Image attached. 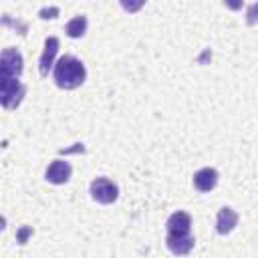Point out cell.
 Here are the masks:
<instances>
[{"label":"cell","mask_w":258,"mask_h":258,"mask_svg":"<svg viewBox=\"0 0 258 258\" xmlns=\"http://www.w3.org/2000/svg\"><path fill=\"white\" fill-rule=\"evenodd\" d=\"M167 238H165V244L167 248L177 254V256H183L187 254L191 248H194V238H191V218L189 214L185 212H173L169 218H167Z\"/></svg>","instance_id":"cell-1"},{"label":"cell","mask_w":258,"mask_h":258,"mask_svg":"<svg viewBox=\"0 0 258 258\" xmlns=\"http://www.w3.org/2000/svg\"><path fill=\"white\" fill-rule=\"evenodd\" d=\"M87 79V69L85 64L73 56V54H64L56 60L54 64V83L60 87V89H77L85 83Z\"/></svg>","instance_id":"cell-2"},{"label":"cell","mask_w":258,"mask_h":258,"mask_svg":"<svg viewBox=\"0 0 258 258\" xmlns=\"http://www.w3.org/2000/svg\"><path fill=\"white\" fill-rule=\"evenodd\" d=\"M24 93H26V87L18 79L0 77V101H2V107H6V109L18 107L22 97H24Z\"/></svg>","instance_id":"cell-3"},{"label":"cell","mask_w":258,"mask_h":258,"mask_svg":"<svg viewBox=\"0 0 258 258\" xmlns=\"http://www.w3.org/2000/svg\"><path fill=\"white\" fill-rule=\"evenodd\" d=\"M24 69V60L22 54L16 48H4L2 56H0V77H8V79H18L20 73Z\"/></svg>","instance_id":"cell-4"},{"label":"cell","mask_w":258,"mask_h":258,"mask_svg":"<svg viewBox=\"0 0 258 258\" xmlns=\"http://www.w3.org/2000/svg\"><path fill=\"white\" fill-rule=\"evenodd\" d=\"M91 196L99 204H113L119 198V187L107 177H97L91 181Z\"/></svg>","instance_id":"cell-5"},{"label":"cell","mask_w":258,"mask_h":258,"mask_svg":"<svg viewBox=\"0 0 258 258\" xmlns=\"http://www.w3.org/2000/svg\"><path fill=\"white\" fill-rule=\"evenodd\" d=\"M71 173H73V167L69 161H62V159H54L48 169H46V179L50 183H67L71 179Z\"/></svg>","instance_id":"cell-6"},{"label":"cell","mask_w":258,"mask_h":258,"mask_svg":"<svg viewBox=\"0 0 258 258\" xmlns=\"http://www.w3.org/2000/svg\"><path fill=\"white\" fill-rule=\"evenodd\" d=\"M56 52H58V38L56 36H48L44 40V50L40 54V75H48L50 67L54 64Z\"/></svg>","instance_id":"cell-7"},{"label":"cell","mask_w":258,"mask_h":258,"mask_svg":"<svg viewBox=\"0 0 258 258\" xmlns=\"http://www.w3.org/2000/svg\"><path fill=\"white\" fill-rule=\"evenodd\" d=\"M194 185L200 191H212L218 185V171L214 167H204L200 171H196L194 175Z\"/></svg>","instance_id":"cell-8"},{"label":"cell","mask_w":258,"mask_h":258,"mask_svg":"<svg viewBox=\"0 0 258 258\" xmlns=\"http://www.w3.org/2000/svg\"><path fill=\"white\" fill-rule=\"evenodd\" d=\"M238 224V214L232 208H222L218 212V220H216V230L218 234H230Z\"/></svg>","instance_id":"cell-9"},{"label":"cell","mask_w":258,"mask_h":258,"mask_svg":"<svg viewBox=\"0 0 258 258\" xmlns=\"http://www.w3.org/2000/svg\"><path fill=\"white\" fill-rule=\"evenodd\" d=\"M87 24H89L87 22V16H75L67 24V34L71 38H79V36H83L87 32Z\"/></svg>","instance_id":"cell-10"},{"label":"cell","mask_w":258,"mask_h":258,"mask_svg":"<svg viewBox=\"0 0 258 258\" xmlns=\"http://www.w3.org/2000/svg\"><path fill=\"white\" fill-rule=\"evenodd\" d=\"M143 4H145V0H121L123 10H127V12H137L143 8Z\"/></svg>","instance_id":"cell-11"},{"label":"cell","mask_w":258,"mask_h":258,"mask_svg":"<svg viewBox=\"0 0 258 258\" xmlns=\"http://www.w3.org/2000/svg\"><path fill=\"white\" fill-rule=\"evenodd\" d=\"M246 20H248V24H256V22H258V2H254L252 6H248V10H246Z\"/></svg>","instance_id":"cell-12"},{"label":"cell","mask_w":258,"mask_h":258,"mask_svg":"<svg viewBox=\"0 0 258 258\" xmlns=\"http://www.w3.org/2000/svg\"><path fill=\"white\" fill-rule=\"evenodd\" d=\"M224 4L230 8V10H240L244 6V0H224Z\"/></svg>","instance_id":"cell-13"},{"label":"cell","mask_w":258,"mask_h":258,"mask_svg":"<svg viewBox=\"0 0 258 258\" xmlns=\"http://www.w3.org/2000/svg\"><path fill=\"white\" fill-rule=\"evenodd\" d=\"M58 14V8H44L40 10V18H54Z\"/></svg>","instance_id":"cell-14"}]
</instances>
